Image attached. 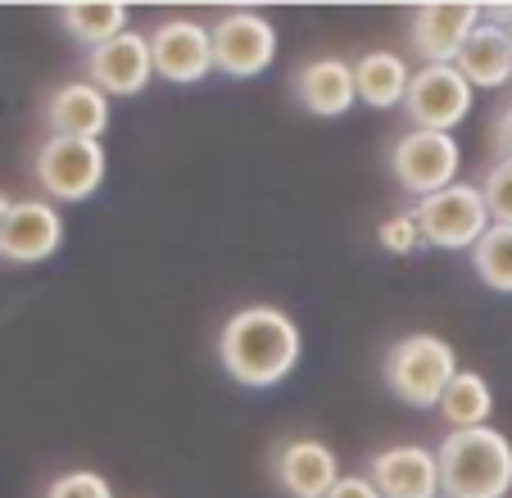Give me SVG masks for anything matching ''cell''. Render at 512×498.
<instances>
[{"instance_id": "25", "label": "cell", "mask_w": 512, "mask_h": 498, "mask_svg": "<svg viewBox=\"0 0 512 498\" xmlns=\"http://www.w3.org/2000/svg\"><path fill=\"white\" fill-rule=\"evenodd\" d=\"M490 150H494V159H512V100L499 105V114L490 123Z\"/></svg>"}, {"instance_id": "26", "label": "cell", "mask_w": 512, "mask_h": 498, "mask_svg": "<svg viewBox=\"0 0 512 498\" xmlns=\"http://www.w3.org/2000/svg\"><path fill=\"white\" fill-rule=\"evenodd\" d=\"M327 498H381V494H377V485H372V480L358 471V476H340L336 489H331Z\"/></svg>"}, {"instance_id": "23", "label": "cell", "mask_w": 512, "mask_h": 498, "mask_svg": "<svg viewBox=\"0 0 512 498\" xmlns=\"http://www.w3.org/2000/svg\"><path fill=\"white\" fill-rule=\"evenodd\" d=\"M41 498H114V485H109L100 471L73 467V471H59Z\"/></svg>"}, {"instance_id": "27", "label": "cell", "mask_w": 512, "mask_h": 498, "mask_svg": "<svg viewBox=\"0 0 512 498\" xmlns=\"http://www.w3.org/2000/svg\"><path fill=\"white\" fill-rule=\"evenodd\" d=\"M10 209H14V200L0 191V231H5V218H10Z\"/></svg>"}, {"instance_id": "5", "label": "cell", "mask_w": 512, "mask_h": 498, "mask_svg": "<svg viewBox=\"0 0 512 498\" xmlns=\"http://www.w3.org/2000/svg\"><path fill=\"white\" fill-rule=\"evenodd\" d=\"M390 177L399 182V191L426 200L435 191H449L454 182H463V145L454 132H422L408 127L390 141Z\"/></svg>"}, {"instance_id": "8", "label": "cell", "mask_w": 512, "mask_h": 498, "mask_svg": "<svg viewBox=\"0 0 512 498\" xmlns=\"http://www.w3.org/2000/svg\"><path fill=\"white\" fill-rule=\"evenodd\" d=\"M277 59V28L268 14L232 10L213 23V68L232 82H250V77L268 73Z\"/></svg>"}, {"instance_id": "18", "label": "cell", "mask_w": 512, "mask_h": 498, "mask_svg": "<svg viewBox=\"0 0 512 498\" xmlns=\"http://www.w3.org/2000/svg\"><path fill=\"white\" fill-rule=\"evenodd\" d=\"M454 68L472 82L476 91L512 87V32L485 19L481 28L472 32V41L463 46V55H458Z\"/></svg>"}, {"instance_id": "21", "label": "cell", "mask_w": 512, "mask_h": 498, "mask_svg": "<svg viewBox=\"0 0 512 498\" xmlns=\"http://www.w3.org/2000/svg\"><path fill=\"white\" fill-rule=\"evenodd\" d=\"M472 272L494 290L512 295V227H490L472 249Z\"/></svg>"}, {"instance_id": "16", "label": "cell", "mask_w": 512, "mask_h": 498, "mask_svg": "<svg viewBox=\"0 0 512 498\" xmlns=\"http://www.w3.org/2000/svg\"><path fill=\"white\" fill-rule=\"evenodd\" d=\"M109 96L91 82H64L46 96V127L50 136H73V141H100L109 132Z\"/></svg>"}, {"instance_id": "10", "label": "cell", "mask_w": 512, "mask_h": 498, "mask_svg": "<svg viewBox=\"0 0 512 498\" xmlns=\"http://www.w3.org/2000/svg\"><path fill=\"white\" fill-rule=\"evenodd\" d=\"M485 23V5L449 0V5H417L408 19V46L422 64H458L472 32Z\"/></svg>"}, {"instance_id": "3", "label": "cell", "mask_w": 512, "mask_h": 498, "mask_svg": "<svg viewBox=\"0 0 512 498\" xmlns=\"http://www.w3.org/2000/svg\"><path fill=\"white\" fill-rule=\"evenodd\" d=\"M463 372L458 367V349L445 336H431V331H413V336H399L395 345L381 358V381L395 394L404 408H440L449 381Z\"/></svg>"}, {"instance_id": "6", "label": "cell", "mask_w": 512, "mask_h": 498, "mask_svg": "<svg viewBox=\"0 0 512 498\" xmlns=\"http://www.w3.org/2000/svg\"><path fill=\"white\" fill-rule=\"evenodd\" d=\"M413 218H417V231H422V245L449 249V254H463V249L472 254L485 231L494 227L476 182H454L449 191L413 200Z\"/></svg>"}, {"instance_id": "12", "label": "cell", "mask_w": 512, "mask_h": 498, "mask_svg": "<svg viewBox=\"0 0 512 498\" xmlns=\"http://www.w3.org/2000/svg\"><path fill=\"white\" fill-rule=\"evenodd\" d=\"M340 476H345V471H340L336 449L313 440V435L281 440L277 449H272V480H277V489L290 498H327Z\"/></svg>"}, {"instance_id": "11", "label": "cell", "mask_w": 512, "mask_h": 498, "mask_svg": "<svg viewBox=\"0 0 512 498\" xmlns=\"http://www.w3.org/2000/svg\"><path fill=\"white\" fill-rule=\"evenodd\" d=\"M87 82L100 87L109 100H132L155 82V55H150V32L127 28L123 37L87 50Z\"/></svg>"}, {"instance_id": "17", "label": "cell", "mask_w": 512, "mask_h": 498, "mask_svg": "<svg viewBox=\"0 0 512 498\" xmlns=\"http://www.w3.org/2000/svg\"><path fill=\"white\" fill-rule=\"evenodd\" d=\"M354 82H358V100L368 109H404L408 87H413V68L399 50H363L354 59Z\"/></svg>"}, {"instance_id": "19", "label": "cell", "mask_w": 512, "mask_h": 498, "mask_svg": "<svg viewBox=\"0 0 512 498\" xmlns=\"http://www.w3.org/2000/svg\"><path fill=\"white\" fill-rule=\"evenodd\" d=\"M127 19H132V10L118 5V0H78V5H59V23H64V32L87 50L123 37V32L132 28Z\"/></svg>"}, {"instance_id": "13", "label": "cell", "mask_w": 512, "mask_h": 498, "mask_svg": "<svg viewBox=\"0 0 512 498\" xmlns=\"http://www.w3.org/2000/svg\"><path fill=\"white\" fill-rule=\"evenodd\" d=\"M363 476L377 485L381 498H440V458L426 444H390L368 458Z\"/></svg>"}, {"instance_id": "28", "label": "cell", "mask_w": 512, "mask_h": 498, "mask_svg": "<svg viewBox=\"0 0 512 498\" xmlns=\"http://www.w3.org/2000/svg\"><path fill=\"white\" fill-rule=\"evenodd\" d=\"M440 498H449V494H440Z\"/></svg>"}, {"instance_id": "9", "label": "cell", "mask_w": 512, "mask_h": 498, "mask_svg": "<svg viewBox=\"0 0 512 498\" xmlns=\"http://www.w3.org/2000/svg\"><path fill=\"white\" fill-rule=\"evenodd\" d=\"M150 55H155V77L173 87H195L213 77V28L200 19H164L150 28Z\"/></svg>"}, {"instance_id": "20", "label": "cell", "mask_w": 512, "mask_h": 498, "mask_svg": "<svg viewBox=\"0 0 512 498\" xmlns=\"http://www.w3.org/2000/svg\"><path fill=\"white\" fill-rule=\"evenodd\" d=\"M440 417L449 422V431H476V426H490L494 417V390L481 372L463 367V372L449 381L445 399H440Z\"/></svg>"}, {"instance_id": "24", "label": "cell", "mask_w": 512, "mask_h": 498, "mask_svg": "<svg viewBox=\"0 0 512 498\" xmlns=\"http://www.w3.org/2000/svg\"><path fill=\"white\" fill-rule=\"evenodd\" d=\"M377 240L386 254H399V259H404V254H417V249H422V231H417L413 209H399V213H390V218H381Z\"/></svg>"}, {"instance_id": "4", "label": "cell", "mask_w": 512, "mask_h": 498, "mask_svg": "<svg viewBox=\"0 0 512 498\" xmlns=\"http://www.w3.org/2000/svg\"><path fill=\"white\" fill-rule=\"evenodd\" d=\"M109 154L100 141H73V136H46L32 159L41 200L50 204H87L105 186Z\"/></svg>"}, {"instance_id": "14", "label": "cell", "mask_w": 512, "mask_h": 498, "mask_svg": "<svg viewBox=\"0 0 512 498\" xmlns=\"http://www.w3.org/2000/svg\"><path fill=\"white\" fill-rule=\"evenodd\" d=\"M64 249V213L50 200H14L5 231H0V259L5 263H46Z\"/></svg>"}, {"instance_id": "1", "label": "cell", "mask_w": 512, "mask_h": 498, "mask_svg": "<svg viewBox=\"0 0 512 498\" xmlns=\"http://www.w3.org/2000/svg\"><path fill=\"white\" fill-rule=\"evenodd\" d=\"M304 358L300 322L277 304L236 308L218 331V363L245 390H277Z\"/></svg>"}, {"instance_id": "15", "label": "cell", "mask_w": 512, "mask_h": 498, "mask_svg": "<svg viewBox=\"0 0 512 498\" xmlns=\"http://www.w3.org/2000/svg\"><path fill=\"white\" fill-rule=\"evenodd\" d=\"M290 91L309 109L313 118H345L358 105V82H354V59L345 55H313L295 68Z\"/></svg>"}, {"instance_id": "2", "label": "cell", "mask_w": 512, "mask_h": 498, "mask_svg": "<svg viewBox=\"0 0 512 498\" xmlns=\"http://www.w3.org/2000/svg\"><path fill=\"white\" fill-rule=\"evenodd\" d=\"M440 489L449 498H508L512 494V440L499 426L449 431L435 444Z\"/></svg>"}, {"instance_id": "7", "label": "cell", "mask_w": 512, "mask_h": 498, "mask_svg": "<svg viewBox=\"0 0 512 498\" xmlns=\"http://www.w3.org/2000/svg\"><path fill=\"white\" fill-rule=\"evenodd\" d=\"M472 105H476V87L454 64L413 68V87H408V100H404L408 127L454 132V127H463L467 118H472Z\"/></svg>"}, {"instance_id": "22", "label": "cell", "mask_w": 512, "mask_h": 498, "mask_svg": "<svg viewBox=\"0 0 512 498\" xmlns=\"http://www.w3.org/2000/svg\"><path fill=\"white\" fill-rule=\"evenodd\" d=\"M476 186H481V200L490 209L494 227H512V159H494Z\"/></svg>"}]
</instances>
